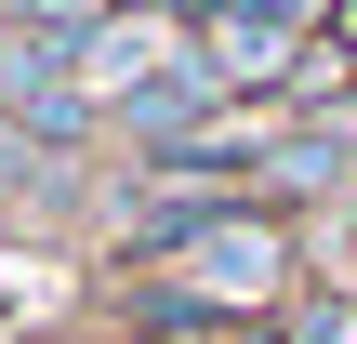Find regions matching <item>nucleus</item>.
<instances>
[{"instance_id":"obj_3","label":"nucleus","mask_w":357,"mask_h":344,"mask_svg":"<svg viewBox=\"0 0 357 344\" xmlns=\"http://www.w3.org/2000/svg\"><path fill=\"white\" fill-rule=\"evenodd\" d=\"M291 40H305V27H291L278 0H212V13H199V53L225 66V93H238V80H278Z\"/></svg>"},{"instance_id":"obj_2","label":"nucleus","mask_w":357,"mask_h":344,"mask_svg":"<svg viewBox=\"0 0 357 344\" xmlns=\"http://www.w3.org/2000/svg\"><path fill=\"white\" fill-rule=\"evenodd\" d=\"M159 66H185V40H172L159 13H106V27L79 40V93H93V106H132Z\"/></svg>"},{"instance_id":"obj_7","label":"nucleus","mask_w":357,"mask_h":344,"mask_svg":"<svg viewBox=\"0 0 357 344\" xmlns=\"http://www.w3.org/2000/svg\"><path fill=\"white\" fill-rule=\"evenodd\" d=\"M106 13H159V0H106Z\"/></svg>"},{"instance_id":"obj_5","label":"nucleus","mask_w":357,"mask_h":344,"mask_svg":"<svg viewBox=\"0 0 357 344\" xmlns=\"http://www.w3.org/2000/svg\"><path fill=\"white\" fill-rule=\"evenodd\" d=\"M291 344H357V318H305V331H291Z\"/></svg>"},{"instance_id":"obj_1","label":"nucleus","mask_w":357,"mask_h":344,"mask_svg":"<svg viewBox=\"0 0 357 344\" xmlns=\"http://www.w3.org/2000/svg\"><path fill=\"white\" fill-rule=\"evenodd\" d=\"M278 278H291L278 225H238V212H212V225L185 239V292H172V305H278Z\"/></svg>"},{"instance_id":"obj_4","label":"nucleus","mask_w":357,"mask_h":344,"mask_svg":"<svg viewBox=\"0 0 357 344\" xmlns=\"http://www.w3.org/2000/svg\"><path fill=\"white\" fill-rule=\"evenodd\" d=\"M331 172H344V133H291L265 159V186H331Z\"/></svg>"},{"instance_id":"obj_6","label":"nucleus","mask_w":357,"mask_h":344,"mask_svg":"<svg viewBox=\"0 0 357 344\" xmlns=\"http://www.w3.org/2000/svg\"><path fill=\"white\" fill-rule=\"evenodd\" d=\"M278 13H291V27H305V13H318V0H278Z\"/></svg>"}]
</instances>
